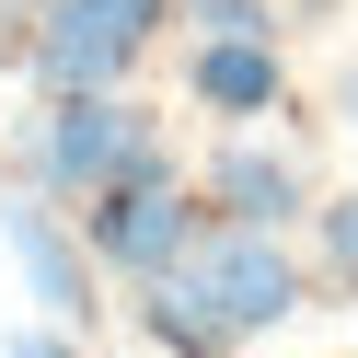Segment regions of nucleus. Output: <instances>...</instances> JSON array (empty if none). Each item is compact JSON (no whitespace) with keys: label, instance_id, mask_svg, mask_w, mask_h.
Segmentation results:
<instances>
[{"label":"nucleus","instance_id":"f03ea898","mask_svg":"<svg viewBox=\"0 0 358 358\" xmlns=\"http://www.w3.org/2000/svg\"><path fill=\"white\" fill-rule=\"evenodd\" d=\"M150 139H162V116L127 93H47L24 116V185H47L58 208H93Z\"/></svg>","mask_w":358,"mask_h":358},{"label":"nucleus","instance_id":"0eeeda50","mask_svg":"<svg viewBox=\"0 0 358 358\" xmlns=\"http://www.w3.org/2000/svg\"><path fill=\"white\" fill-rule=\"evenodd\" d=\"M185 104H208L220 127H255L289 104V58L278 35H196L185 47Z\"/></svg>","mask_w":358,"mask_h":358},{"label":"nucleus","instance_id":"9d476101","mask_svg":"<svg viewBox=\"0 0 358 358\" xmlns=\"http://www.w3.org/2000/svg\"><path fill=\"white\" fill-rule=\"evenodd\" d=\"M0 358H81V335H70V324H24Z\"/></svg>","mask_w":358,"mask_h":358},{"label":"nucleus","instance_id":"9b49d317","mask_svg":"<svg viewBox=\"0 0 358 358\" xmlns=\"http://www.w3.org/2000/svg\"><path fill=\"white\" fill-rule=\"evenodd\" d=\"M335 127H347V139H358V70L335 81Z\"/></svg>","mask_w":358,"mask_h":358},{"label":"nucleus","instance_id":"20e7f679","mask_svg":"<svg viewBox=\"0 0 358 358\" xmlns=\"http://www.w3.org/2000/svg\"><path fill=\"white\" fill-rule=\"evenodd\" d=\"M185 266H196V278H208V301H220V324H231L243 347H255V335H278L289 312H301L312 289H324V278H312L301 255H289V231H243V220H208V243H196Z\"/></svg>","mask_w":358,"mask_h":358},{"label":"nucleus","instance_id":"7ed1b4c3","mask_svg":"<svg viewBox=\"0 0 358 358\" xmlns=\"http://www.w3.org/2000/svg\"><path fill=\"white\" fill-rule=\"evenodd\" d=\"M0 243H12V266H24V289H35V312L47 324H70V335H93V289H104V255L81 243V208H58L47 185H12L0 196Z\"/></svg>","mask_w":358,"mask_h":358},{"label":"nucleus","instance_id":"423d86ee","mask_svg":"<svg viewBox=\"0 0 358 358\" xmlns=\"http://www.w3.org/2000/svg\"><path fill=\"white\" fill-rule=\"evenodd\" d=\"M196 196H208V220H243V231H289V220L324 208L312 173H301V150H289V139H255V127H231V139L208 150Z\"/></svg>","mask_w":358,"mask_h":358},{"label":"nucleus","instance_id":"1a4fd4ad","mask_svg":"<svg viewBox=\"0 0 358 358\" xmlns=\"http://www.w3.org/2000/svg\"><path fill=\"white\" fill-rule=\"evenodd\" d=\"M312 278H324L335 301H358V185L312 208Z\"/></svg>","mask_w":358,"mask_h":358},{"label":"nucleus","instance_id":"39448f33","mask_svg":"<svg viewBox=\"0 0 358 358\" xmlns=\"http://www.w3.org/2000/svg\"><path fill=\"white\" fill-rule=\"evenodd\" d=\"M139 35L116 24V0H47L35 12V35H24V81H35V104L47 93H127V70H139Z\"/></svg>","mask_w":358,"mask_h":358},{"label":"nucleus","instance_id":"f257e3e1","mask_svg":"<svg viewBox=\"0 0 358 358\" xmlns=\"http://www.w3.org/2000/svg\"><path fill=\"white\" fill-rule=\"evenodd\" d=\"M81 243L104 255V278H127V289H150V278H173V266L208 243V196L185 185V162H173V139H150L139 162L116 173V185L81 208Z\"/></svg>","mask_w":358,"mask_h":358},{"label":"nucleus","instance_id":"6e6552de","mask_svg":"<svg viewBox=\"0 0 358 358\" xmlns=\"http://www.w3.org/2000/svg\"><path fill=\"white\" fill-rule=\"evenodd\" d=\"M127 324H139V335H150L162 358H243V335L220 324V301H208V278H196V266L150 278L139 301H127Z\"/></svg>","mask_w":358,"mask_h":358}]
</instances>
